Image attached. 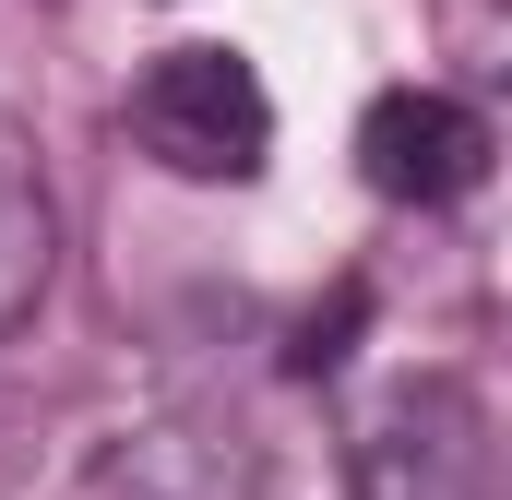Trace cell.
<instances>
[{
	"instance_id": "obj_5",
	"label": "cell",
	"mask_w": 512,
	"mask_h": 500,
	"mask_svg": "<svg viewBox=\"0 0 512 500\" xmlns=\"http://www.w3.org/2000/svg\"><path fill=\"white\" fill-rule=\"evenodd\" d=\"M48 274H60V203H48L36 131L0 108V334H24V322H36Z\"/></svg>"
},
{
	"instance_id": "obj_1",
	"label": "cell",
	"mask_w": 512,
	"mask_h": 500,
	"mask_svg": "<svg viewBox=\"0 0 512 500\" xmlns=\"http://www.w3.org/2000/svg\"><path fill=\"white\" fill-rule=\"evenodd\" d=\"M120 120L191 191H239V179H262V155H274V96H262V72L239 48H167V60H143V84H131Z\"/></svg>"
},
{
	"instance_id": "obj_3",
	"label": "cell",
	"mask_w": 512,
	"mask_h": 500,
	"mask_svg": "<svg viewBox=\"0 0 512 500\" xmlns=\"http://www.w3.org/2000/svg\"><path fill=\"white\" fill-rule=\"evenodd\" d=\"M489 155H501L489 108H465V96H441V84H393V96H370V120H358V179H370L382 203H417V215L465 203V191L489 179Z\"/></svg>"
},
{
	"instance_id": "obj_4",
	"label": "cell",
	"mask_w": 512,
	"mask_h": 500,
	"mask_svg": "<svg viewBox=\"0 0 512 500\" xmlns=\"http://www.w3.org/2000/svg\"><path fill=\"white\" fill-rule=\"evenodd\" d=\"M72 500H251V441L227 417H155L120 429Z\"/></svg>"
},
{
	"instance_id": "obj_2",
	"label": "cell",
	"mask_w": 512,
	"mask_h": 500,
	"mask_svg": "<svg viewBox=\"0 0 512 500\" xmlns=\"http://www.w3.org/2000/svg\"><path fill=\"white\" fill-rule=\"evenodd\" d=\"M358 500H501V429L477 381L453 370L393 381L382 417L358 429Z\"/></svg>"
}]
</instances>
